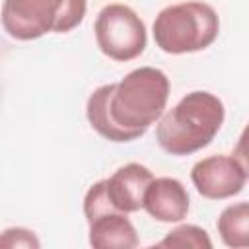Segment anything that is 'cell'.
<instances>
[{"label":"cell","instance_id":"6da1fadb","mask_svg":"<svg viewBox=\"0 0 249 249\" xmlns=\"http://www.w3.org/2000/svg\"><path fill=\"white\" fill-rule=\"evenodd\" d=\"M169 78L154 66H140L117 84L99 86L86 105L91 128L111 142H130L146 134L167 105Z\"/></svg>","mask_w":249,"mask_h":249},{"label":"cell","instance_id":"7a4b0ae2","mask_svg":"<svg viewBox=\"0 0 249 249\" xmlns=\"http://www.w3.org/2000/svg\"><path fill=\"white\" fill-rule=\"evenodd\" d=\"M224 103L210 91H191L169 109L156 126L161 150L171 156H189L206 148L224 124Z\"/></svg>","mask_w":249,"mask_h":249},{"label":"cell","instance_id":"3957f363","mask_svg":"<svg viewBox=\"0 0 249 249\" xmlns=\"http://www.w3.org/2000/svg\"><path fill=\"white\" fill-rule=\"evenodd\" d=\"M220 31L216 10L198 0L163 8L154 21V41L169 54L196 53L210 47Z\"/></svg>","mask_w":249,"mask_h":249},{"label":"cell","instance_id":"277c9868","mask_svg":"<svg viewBox=\"0 0 249 249\" xmlns=\"http://www.w3.org/2000/svg\"><path fill=\"white\" fill-rule=\"evenodd\" d=\"M86 0H4L2 25L19 41L39 39L45 33H68L86 16Z\"/></svg>","mask_w":249,"mask_h":249},{"label":"cell","instance_id":"5b68a950","mask_svg":"<svg viewBox=\"0 0 249 249\" xmlns=\"http://www.w3.org/2000/svg\"><path fill=\"white\" fill-rule=\"evenodd\" d=\"M93 31L99 51L117 62L140 56L148 43L144 21L126 4H107L101 8Z\"/></svg>","mask_w":249,"mask_h":249},{"label":"cell","instance_id":"8992f818","mask_svg":"<svg viewBox=\"0 0 249 249\" xmlns=\"http://www.w3.org/2000/svg\"><path fill=\"white\" fill-rule=\"evenodd\" d=\"M191 181L204 198H230L243 191L247 183V165L235 156H208L193 165Z\"/></svg>","mask_w":249,"mask_h":249},{"label":"cell","instance_id":"52a82bcc","mask_svg":"<svg viewBox=\"0 0 249 249\" xmlns=\"http://www.w3.org/2000/svg\"><path fill=\"white\" fill-rule=\"evenodd\" d=\"M142 208L158 222H181L189 212V193L179 179L158 177L150 181L144 193Z\"/></svg>","mask_w":249,"mask_h":249},{"label":"cell","instance_id":"ba28073f","mask_svg":"<svg viewBox=\"0 0 249 249\" xmlns=\"http://www.w3.org/2000/svg\"><path fill=\"white\" fill-rule=\"evenodd\" d=\"M154 179L152 171L140 163H126L105 179V191L115 210L130 214L142 208L144 193Z\"/></svg>","mask_w":249,"mask_h":249},{"label":"cell","instance_id":"9c48e42d","mask_svg":"<svg viewBox=\"0 0 249 249\" xmlns=\"http://www.w3.org/2000/svg\"><path fill=\"white\" fill-rule=\"evenodd\" d=\"M89 224V245L95 249H132L138 245V233L124 212H105Z\"/></svg>","mask_w":249,"mask_h":249},{"label":"cell","instance_id":"30bf717a","mask_svg":"<svg viewBox=\"0 0 249 249\" xmlns=\"http://www.w3.org/2000/svg\"><path fill=\"white\" fill-rule=\"evenodd\" d=\"M218 233L228 247L249 245V204L237 202L222 210L216 222Z\"/></svg>","mask_w":249,"mask_h":249},{"label":"cell","instance_id":"8fae6325","mask_svg":"<svg viewBox=\"0 0 249 249\" xmlns=\"http://www.w3.org/2000/svg\"><path fill=\"white\" fill-rule=\"evenodd\" d=\"M158 247H195V249H210L212 241L206 233V230L198 228V226H179L175 230H171L161 241L156 243Z\"/></svg>","mask_w":249,"mask_h":249},{"label":"cell","instance_id":"7c38bea8","mask_svg":"<svg viewBox=\"0 0 249 249\" xmlns=\"http://www.w3.org/2000/svg\"><path fill=\"white\" fill-rule=\"evenodd\" d=\"M41 243L37 239V235L31 231V230H25V228H8L0 233V247H8V249H14V247H33L37 249Z\"/></svg>","mask_w":249,"mask_h":249}]
</instances>
